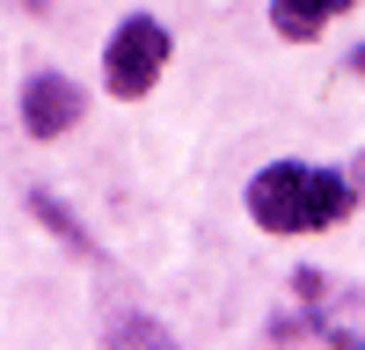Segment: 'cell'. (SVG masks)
Instances as JSON below:
<instances>
[{"instance_id": "obj_1", "label": "cell", "mask_w": 365, "mask_h": 350, "mask_svg": "<svg viewBox=\"0 0 365 350\" xmlns=\"http://www.w3.org/2000/svg\"><path fill=\"white\" fill-rule=\"evenodd\" d=\"M358 212V183L344 168H314V161H270L249 183V219L263 233H322Z\"/></svg>"}, {"instance_id": "obj_2", "label": "cell", "mask_w": 365, "mask_h": 350, "mask_svg": "<svg viewBox=\"0 0 365 350\" xmlns=\"http://www.w3.org/2000/svg\"><path fill=\"white\" fill-rule=\"evenodd\" d=\"M161 66H168V29H161V15H125L110 29V44H103V88L117 102H139L146 88L161 80Z\"/></svg>"}, {"instance_id": "obj_3", "label": "cell", "mask_w": 365, "mask_h": 350, "mask_svg": "<svg viewBox=\"0 0 365 350\" xmlns=\"http://www.w3.org/2000/svg\"><path fill=\"white\" fill-rule=\"evenodd\" d=\"M81 88L66 73H29L22 80V132L29 139H58V132H73L81 124Z\"/></svg>"}, {"instance_id": "obj_4", "label": "cell", "mask_w": 365, "mask_h": 350, "mask_svg": "<svg viewBox=\"0 0 365 350\" xmlns=\"http://www.w3.org/2000/svg\"><path fill=\"white\" fill-rule=\"evenodd\" d=\"M344 8L351 0H270V29L292 37V44H314L329 29V15H344Z\"/></svg>"}, {"instance_id": "obj_5", "label": "cell", "mask_w": 365, "mask_h": 350, "mask_svg": "<svg viewBox=\"0 0 365 350\" xmlns=\"http://www.w3.org/2000/svg\"><path fill=\"white\" fill-rule=\"evenodd\" d=\"M29 212H37V219H44L51 233H66V241H73L81 255H96V241H88V233L73 226V212H66V204H58V197H44V190H37V197H29Z\"/></svg>"}, {"instance_id": "obj_6", "label": "cell", "mask_w": 365, "mask_h": 350, "mask_svg": "<svg viewBox=\"0 0 365 350\" xmlns=\"http://www.w3.org/2000/svg\"><path fill=\"white\" fill-rule=\"evenodd\" d=\"M110 336H132V343H161V329H146V321H117Z\"/></svg>"}]
</instances>
